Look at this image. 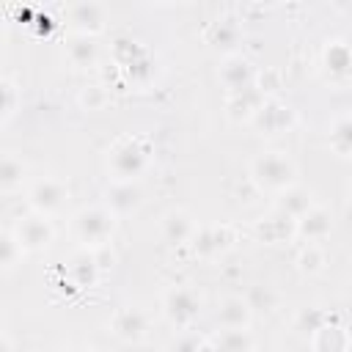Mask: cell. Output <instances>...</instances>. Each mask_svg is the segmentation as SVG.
Wrapping results in <instances>:
<instances>
[{"label":"cell","instance_id":"cell-11","mask_svg":"<svg viewBox=\"0 0 352 352\" xmlns=\"http://www.w3.org/2000/svg\"><path fill=\"white\" fill-rule=\"evenodd\" d=\"M198 223L195 217L187 212V209H168L160 220V231H162V239L168 245H187L192 242V236L198 234Z\"/></svg>","mask_w":352,"mask_h":352},{"label":"cell","instance_id":"cell-19","mask_svg":"<svg viewBox=\"0 0 352 352\" xmlns=\"http://www.w3.org/2000/svg\"><path fill=\"white\" fill-rule=\"evenodd\" d=\"M239 38H242V30H239L236 19H231V16H223V19L212 22L209 30H206V41H209L212 47L223 50L226 55H234Z\"/></svg>","mask_w":352,"mask_h":352},{"label":"cell","instance_id":"cell-22","mask_svg":"<svg viewBox=\"0 0 352 352\" xmlns=\"http://www.w3.org/2000/svg\"><path fill=\"white\" fill-rule=\"evenodd\" d=\"M99 267H96V258H94V250H77L69 261V278L74 280V286H94L96 278H99Z\"/></svg>","mask_w":352,"mask_h":352},{"label":"cell","instance_id":"cell-24","mask_svg":"<svg viewBox=\"0 0 352 352\" xmlns=\"http://www.w3.org/2000/svg\"><path fill=\"white\" fill-rule=\"evenodd\" d=\"M346 346H349V336L338 324H322L314 333V349L316 352H346Z\"/></svg>","mask_w":352,"mask_h":352},{"label":"cell","instance_id":"cell-18","mask_svg":"<svg viewBox=\"0 0 352 352\" xmlns=\"http://www.w3.org/2000/svg\"><path fill=\"white\" fill-rule=\"evenodd\" d=\"M322 63H324L327 74H330L336 82L352 77V47H349L346 41H330V44L324 47Z\"/></svg>","mask_w":352,"mask_h":352},{"label":"cell","instance_id":"cell-4","mask_svg":"<svg viewBox=\"0 0 352 352\" xmlns=\"http://www.w3.org/2000/svg\"><path fill=\"white\" fill-rule=\"evenodd\" d=\"M162 316L179 327V330H187L198 316H201V308H204V297L198 294L195 286H170L165 294H162Z\"/></svg>","mask_w":352,"mask_h":352},{"label":"cell","instance_id":"cell-25","mask_svg":"<svg viewBox=\"0 0 352 352\" xmlns=\"http://www.w3.org/2000/svg\"><path fill=\"white\" fill-rule=\"evenodd\" d=\"M25 162L22 157H16L14 151H6L3 154V162H0V187L3 192H11L16 187H22V179H25Z\"/></svg>","mask_w":352,"mask_h":352},{"label":"cell","instance_id":"cell-10","mask_svg":"<svg viewBox=\"0 0 352 352\" xmlns=\"http://www.w3.org/2000/svg\"><path fill=\"white\" fill-rule=\"evenodd\" d=\"M146 330H148V316H146L143 308L126 305V308H118L113 314V319H110V333L118 341H126V344L140 341L146 336Z\"/></svg>","mask_w":352,"mask_h":352},{"label":"cell","instance_id":"cell-8","mask_svg":"<svg viewBox=\"0 0 352 352\" xmlns=\"http://www.w3.org/2000/svg\"><path fill=\"white\" fill-rule=\"evenodd\" d=\"M256 69L250 63V58L234 52V55H226L220 69H217V80L223 82V88L228 94H236V91H245L250 85H256Z\"/></svg>","mask_w":352,"mask_h":352},{"label":"cell","instance_id":"cell-30","mask_svg":"<svg viewBox=\"0 0 352 352\" xmlns=\"http://www.w3.org/2000/svg\"><path fill=\"white\" fill-rule=\"evenodd\" d=\"M0 94H3V116H0V121L8 124L14 118V113L19 110V104H22V94H19V85L11 77L0 80Z\"/></svg>","mask_w":352,"mask_h":352},{"label":"cell","instance_id":"cell-5","mask_svg":"<svg viewBox=\"0 0 352 352\" xmlns=\"http://www.w3.org/2000/svg\"><path fill=\"white\" fill-rule=\"evenodd\" d=\"M69 201V184L63 179H55V176H44V179H36L30 187H28V204L33 212L44 214V217H52L58 214Z\"/></svg>","mask_w":352,"mask_h":352},{"label":"cell","instance_id":"cell-28","mask_svg":"<svg viewBox=\"0 0 352 352\" xmlns=\"http://www.w3.org/2000/svg\"><path fill=\"white\" fill-rule=\"evenodd\" d=\"M330 146L344 154V157H352V116H341L333 121L330 126Z\"/></svg>","mask_w":352,"mask_h":352},{"label":"cell","instance_id":"cell-21","mask_svg":"<svg viewBox=\"0 0 352 352\" xmlns=\"http://www.w3.org/2000/svg\"><path fill=\"white\" fill-rule=\"evenodd\" d=\"M212 344L220 352H253L256 349V338L250 333V327H220L212 338Z\"/></svg>","mask_w":352,"mask_h":352},{"label":"cell","instance_id":"cell-27","mask_svg":"<svg viewBox=\"0 0 352 352\" xmlns=\"http://www.w3.org/2000/svg\"><path fill=\"white\" fill-rule=\"evenodd\" d=\"M22 256H25V248L19 245V239L14 236V231L11 228L3 231L0 234V267H3V272H11L22 261Z\"/></svg>","mask_w":352,"mask_h":352},{"label":"cell","instance_id":"cell-6","mask_svg":"<svg viewBox=\"0 0 352 352\" xmlns=\"http://www.w3.org/2000/svg\"><path fill=\"white\" fill-rule=\"evenodd\" d=\"M14 236L19 239V245L25 248V253H38V250H47L55 239V226L50 217L38 214V212H30L25 217H19L14 223Z\"/></svg>","mask_w":352,"mask_h":352},{"label":"cell","instance_id":"cell-32","mask_svg":"<svg viewBox=\"0 0 352 352\" xmlns=\"http://www.w3.org/2000/svg\"><path fill=\"white\" fill-rule=\"evenodd\" d=\"M94 258H96V267H99L102 272H104V270H113V264H116V253H113L110 245L96 248V250H94Z\"/></svg>","mask_w":352,"mask_h":352},{"label":"cell","instance_id":"cell-20","mask_svg":"<svg viewBox=\"0 0 352 352\" xmlns=\"http://www.w3.org/2000/svg\"><path fill=\"white\" fill-rule=\"evenodd\" d=\"M99 58V44L94 36H80L74 33L69 41H66V60L77 69H85V66H94Z\"/></svg>","mask_w":352,"mask_h":352},{"label":"cell","instance_id":"cell-12","mask_svg":"<svg viewBox=\"0 0 352 352\" xmlns=\"http://www.w3.org/2000/svg\"><path fill=\"white\" fill-rule=\"evenodd\" d=\"M104 198H107L104 206H107L116 217H124V214L135 212V209L143 204V187H140L138 182H110Z\"/></svg>","mask_w":352,"mask_h":352},{"label":"cell","instance_id":"cell-15","mask_svg":"<svg viewBox=\"0 0 352 352\" xmlns=\"http://www.w3.org/2000/svg\"><path fill=\"white\" fill-rule=\"evenodd\" d=\"M231 242H234V231H231V226H204V228H198V234L192 236L190 245H192V250H195L198 256L212 258V256L228 250Z\"/></svg>","mask_w":352,"mask_h":352},{"label":"cell","instance_id":"cell-1","mask_svg":"<svg viewBox=\"0 0 352 352\" xmlns=\"http://www.w3.org/2000/svg\"><path fill=\"white\" fill-rule=\"evenodd\" d=\"M151 140L140 135H124L107 148L110 182H138L151 162Z\"/></svg>","mask_w":352,"mask_h":352},{"label":"cell","instance_id":"cell-33","mask_svg":"<svg viewBox=\"0 0 352 352\" xmlns=\"http://www.w3.org/2000/svg\"><path fill=\"white\" fill-rule=\"evenodd\" d=\"M349 204H352V184H349Z\"/></svg>","mask_w":352,"mask_h":352},{"label":"cell","instance_id":"cell-13","mask_svg":"<svg viewBox=\"0 0 352 352\" xmlns=\"http://www.w3.org/2000/svg\"><path fill=\"white\" fill-rule=\"evenodd\" d=\"M267 96L258 91V85H250L245 91H236V94H228V102H226V113L234 124L239 121H253L256 113L264 107Z\"/></svg>","mask_w":352,"mask_h":352},{"label":"cell","instance_id":"cell-34","mask_svg":"<svg viewBox=\"0 0 352 352\" xmlns=\"http://www.w3.org/2000/svg\"><path fill=\"white\" fill-rule=\"evenodd\" d=\"M66 352H82V349H66Z\"/></svg>","mask_w":352,"mask_h":352},{"label":"cell","instance_id":"cell-7","mask_svg":"<svg viewBox=\"0 0 352 352\" xmlns=\"http://www.w3.org/2000/svg\"><path fill=\"white\" fill-rule=\"evenodd\" d=\"M63 16L69 19L72 30L80 36H99L107 25V8L102 3H69L63 8Z\"/></svg>","mask_w":352,"mask_h":352},{"label":"cell","instance_id":"cell-31","mask_svg":"<svg viewBox=\"0 0 352 352\" xmlns=\"http://www.w3.org/2000/svg\"><path fill=\"white\" fill-rule=\"evenodd\" d=\"M201 346H204V338L195 336V333L187 327V330L176 333V338H173V344H170V352H201Z\"/></svg>","mask_w":352,"mask_h":352},{"label":"cell","instance_id":"cell-29","mask_svg":"<svg viewBox=\"0 0 352 352\" xmlns=\"http://www.w3.org/2000/svg\"><path fill=\"white\" fill-rule=\"evenodd\" d=\"M297 267H300V272H305V275L322 272V267H324V248L316 245V242L302 245V250L297 253Z\"/></svg>","mask_w":352,"mask_h":352},{"label":"cell","instance_id":"cell-9","mask_svg":"<svg viewBox=\"0 0 352 352\" xmlns=\"http://www.w3.org/2000/svg\"><path fill=\"white\" fill-rule=\"evenodd\" d=\"M330 231H333V214H330V209L322 206V204H316L314 209H308L302 217L294 220V236L302 239L305 245H308V242L322 245V242L330 236Z\"/></svg>","mask_w":352,"mask_h":352},{"label":"cell","instance_id":"cell-23","mask_svg":"<svg viewBox=\"0 0 352 352\" xmlns=\"http://www.w3.org/2000/svg\"><path fill=\"white\" fill-rule=\"evenodd\" d=\"M256 234L264 239V242H286L289 236H294V220L280 214V212H272V217H261L256 223Z\"/></svg>","mask_w":352,"mask_h":352},{"label":"cell","instance_id":"cell-2","mask_svg":"<svg viewBox=\"0 0 352 352\" xmlns=\"http://www.w3.org/2000/svg\"><path fill=\"white\" fill-rule=\"evenodd\" d=\"M297 162L286 154V151H261L250 160L248 165V176L250 182L270 195L283 192L286 187L297 184Z\"/></svg>","mask_w":352,"mask_h":352},{"label":"cell","instance_id":"cell-17","mask_svg":"<svg viewBox=\"0 0 352 352\" xmlns=\"http://www.w3.org/2000/svg\"><path fill=\"white\" fill-rule=\"evenodd\" d=\"M250 124H256V126H258L261 132H267V135L286 132V129L294 124V110L286 107V104H280L278 99H267L264 107L256 113V118H253Z\"/></svg>","mask_w":352,"mask_h":352},{"label":"cell","instance_id":"cell-16","mask_svg":"<svg viewBox=\"0 0 352 352\" xmlns=\"http://www.w3.org/2000/svg\"><path fill=\"white\" fill-rule=\"evenodd\" d=\"M217 324L220 327H250L253 322V305L248 297L242 294H226L220 302H217Z\"/></svg>","mask_w":352,"mask_h":352},{"label":"cell","instance_id":"cell-26","mask_svg":"<svg viewBox=\"0 0 352 352\" xmlns=\"http://www.w3.org/2000/svg\"><path fill=\"white\" fill-rule=\"evenodd\" d=\"M77 104L88 113H99L110 104V85H102V82H94V85H85L77 96Z\"/></svg>","mask_w":352,"mask_h":352},{"label":"cell","instance_id":"cell-14","mask_svg":"<svg viewBox=\"0 0 352 352\" xmlns=\"http://www.w3.org/2000/svg\"><path fill=\"white\" fill-rule=\"evenodd\" d=\"M314 206H316L314 190L305 187V184H300V182L275 195V212H280V214H286V217H292V220L302 217V214H305L308 209H314Z\"/></svg>","mask_w":352,"mask_h":352},{"label":"cell","instance_id":"cell-3","mask_svg":"<svg viewBox=\"0 0 352 352\" xmlns=\"http://www.w3.org/2000/svg\"><path fill=\"white\" fill-rule=\"evenodd\" d=\"M116 220L118 217L104 204H88L72 214V234L85 250H96L102 245H110Z\"/></svg>","mask_w":352,"mask_h":352}]
</instances>
